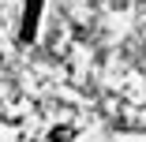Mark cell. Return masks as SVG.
I'll list each match as a JSON object with an SVG mask.
<instances>
[{
	"label": "cell",
	"instance_id": "6da1fadb",
	"mask_svg": "<svg viewBox=\"0 0 146 142\" xmlns=\"http://www.w3.org/2000/svg\"><path fill=\"white\" fill-rule=\"evenodd\" d=\"M71 138V127H52L49 131V142H68Z\"/></svg>",
	"mask_w": 146,
	"mask_h": 142
}]
</instances>
